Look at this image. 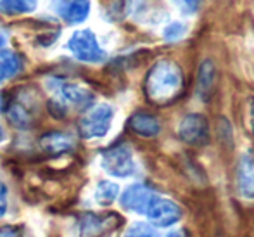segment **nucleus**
<instances>
[{"label": "nucleus", "instance_id": "nucleus-1", "mask_svg": "<svg viewBox=\"0 0 254 237\" xmlns=\"http://www.w3.org/2000/svg\"><path fill=\"white\" fill-rule=\"evenodd\" d=\"M184 75L177 63L173 61H159L154 64L145 78V94L154 104L171 102L182 92Z\"/></svg>", "mask_w": 254, "mask_h": 237}, {"label": "nucleus", "instance_id": "nucleus-2", "mask_svg": "<svg viewBox=\"0 0 254 237\" xmlns=\"http://www.w3.org/2000/svg\"><path fill=\"white\" fill-rule=\"evenodd\" d=\"M67 49L71 50L74 57L81 63L99 64L106 59V52L99 45L95 35L90 30H78L71 35L67 42Z\"/></svg>", "mask_w": 254, "mask_h": 237}, {"label": "nucleus", "instance_id": "nucleus-3", "mask_svg": "<svg viewBox=\"0 0 254 237\" xmlns=\"http://www.w3.org/2000/svg\"><path fill=\"white\" fill-rule=\"evenodd\" d=\"M113 121V109L107 104H99L85 113L80 120V135L83 139H95L107 134Z\"/></svg>", "mask_w": 254, "mask_h": 237}, {"label": "nucleus", "instance_id": "nucleus-4", "mask_svg": "<svg viewBox=\"0 0 254 237\" xmlns=\"http://www.w3.org/2000/svg\"><path fill=\"white\" fill-rule=\"evenodd\" d=\"M102 166L114 177H128L133 173L135 164L127 146H114L102 153Z\"/></svg>", "mask_w": 254, "mask_h": 237}, {"label": "nucleus", "instance_id": "nucleus-5", "mask_svg": "<svg viewBox=\"0 0 254 237\" xmlns=\"http://www.w3.org/2000/svg\"><path fill=\"white\" fill-rule=\"evenodd\" d=\"M178 135L185 144L190 146H204L209 141V127L206 118L201 114H189L182 120Z\"/></svg>", "mask_w": 254, "mask_h": 237}, {"label": "nucleus", "instance_id": "nucleus-6", "mask_svg": "<svg viewBox=\"0 0 254 237\" xmlns=\"http://www.w3.org/2000/svg\"><path fill=\"white\" fill-rule=\"evenodd\" d=\"M120 222L121 220L114 213L104 215V217L87 213L80 218V234L81 237H106L116 229Z\"/></svg>", "mask_w": 254, "mask_h": 237}, {"label": "nucleus", "instance_id": "nucleus-7", "mask_svg": "<svg viewBox=\"0 0 254 237\" xmlns=\"http://www.w3.org/2000/svg\"><path fill=\"white\" fill-rule=\"evenodd\" d=\"M54 12L67 24H80L88 17L90 2L88 0H54Z\"/></svg>", "mask_w": 254, "mask_h": 237}, {"label": "nucleus", "instance_id": "nucleus-8", "mask_svg": "<svg viewBox=\"0 0 254 237\" xmlns=\"http://www.w3.org/2000/svg\"><path fill=\"white\" fill-rule=\"evenodd\" d=\"M154 199V192L145 185H131L123 192L121 196V204H123L127 210L135 211V213H145Z\"/></svg>", "mask_w": 254, "mask_h": 237}, {"label": "nucleus", "instance_id": "nucleus-9", "mask_svg": "<svg viewBox=\"0 0 254 237\" xmlns=\"http://www.w3.org/2000/svg\"><path fill=\"white\" fill-rule=\"evenodd\" d=\"M145 215H147L156 225H170L178 218L180 210H178L171 201L157 199V197L154 196V199L151 201V204H149Z\"/></svg>", "mask_w": 254, "mask_h": 237}, {"label": "nucleus", "instance_id": "nucleus-10", "mask_svg": "<svg viewBox=\"0 0 254 237\" xmlns=\"http://www.w3.org/2000/svg\"><path fill=\"white\" fill-rule=\"evenodd\" d=\"M40 149L49 156H61L74 149V141L71 135L63 134V132H49L42 135Z\"/></svg>", "mask_w": 254, "mask_h": 237}, {"label": "nucleus", "instance_id": "nucleus-11", "mask_svg": "<svg viewBox=\"0 0 254 237\" xmlns=\"http://www.w3.org/2000/svg\"><path fill=\"white\" fill-rule=\"evenodd\" d=\"M237 185L242 196L254 197V156L244 154L237 166Z\"/></svg>", "mask_w": 254, "mask_h": 237}, {"label": "nucleus", "instance_id": "nucleus-12", "mask_svg": "<svg viewBox=\"0 0 254 237\" xmlns=\"http://www.w3.org/2000/svg\"><path fill=\"white\" fill-rule=\"evenodd\" d=\"M214 83H216V70H214L213 61L206 59L199 64L197 70V83H195V88H197V95L201 100H209L211 94H213Z\"/></svg>", "mask_w": 254, "mask_h": 237}, {"label": "nucleus", "instance_id": "nucleus-13", "mask_svg": "<svg viewBox=\"0 0 254 237\" xmlns=\"http://www.w3.org/2000/svg\"><path fill=\"white\" fill-rule=\"evenodd\" d=\"M57 94H59V97L64 102L73 104V106L78 107H87L92 102V99H94V95L87 88L80 87L76 83H66V81H61L57 85Z\"/></svg>", "mask_w": 254, "mask_h": 237}, {"label": "nucleus", "instance_id": "nucleus-14", "mask_svg": "<svg viewBox=\"0 0 254 237\" xmlns=\"http://www.w3.org/2000/svg\"><path fill=\"white\" fill-rule=\"evenodd\" d=\"M5 116L14 127L21 128V130L30 128L31 123H33V111H31V107L26 106V102H23L19 99H14L5 107Z\"/></svg>", "mask_w": 254, "mask_h": 237}, {"label": "nucleus", "instance_id": "nucleus-15", "mask_svg": "<svg viewBox=\"0 0 254 237\" xmlns=\"http://www.w3.org/2000/svg\"><path fill=\"white\" fill-rule=\"evenodd\" d=\"M128 127L133 134L140 137H156L159 134V121L147 113H137L130 118Z\"/></svg>", "mask_w": 254, "mask_h": 237}, {"label": "nucleus", "instance_id": "nucleus-16", "mask_svg": "<svg viewBox=\"0 0 254 237\" xmlns=\"http://www.w3.org/2000/svg\"><path fill=\"white\" fill-rule=\"evenodd\" d=\"M23 71V59L16 52L0 54V81L14 78Z\"/></svg>", "mask_w": 254, "mask_h": 237}, {"label": "nucleus", "instance_id": "nucleus-17", "mask_svg": "<svg viewBox=\"0 0 254 237\" xmlns=\"http://www.w3.org/2000/svg\"><path fill=\"white\" fill-rule=\"evenodd\" d=\"M37 9V0H0V14L5 16H21L33 12Z\"/></svg>", "mask_w": 254, "mask_h": 237}, {"label": "nucleus", "instance_id": "nucleus-18", "mask_svg": "<svg viewBox=\"0 0 254 237\" xmlns=\"http://www.w3.org/2000/svg\"><path fill=\"white\" fill-rule=\"evenodd\" d=\"M118 185L113 184V182L104 180L97 185V192H95V197H97V203L101 204H111L118 196Z\"/></svg>", "mask_w": 254, "mask_h": 237}, {"label": "nucleus", "instance_id": "nucleus-19", "mask_svg": "<svg viewBox=\"0 0 254 237\" xmlns=\"http://www.w3.org/2000/svg\"><path fill=\"white\" fill-rule=\"evenodd\" d=\"M187 33V26L184 23H171L164 28V38L168 42H175L184 38V35Z\"/></svg>", "mask_w": 254, "mask_h": 237}, {"label": "nucleus", "instance_id": "nucleus-20", "mask_svg": "<svg viewBox=\"0 0 254 237\" xmlns=\"http://www.w3.org/2000/svg\"><path fill=\"white\" fill-rule=\"evenodd\" d=\"M175 3H177L178 7L182 9V12L185 14H194L199 10V7H201L202 0H173Z\"/></svg>", "mask_w": 254, "mask_h": 237}, {"label": "nucleus", "instance_id": "nucleus-21", "mask_svg": "<svg viewBox=\"0 0 254 237\" xmlns=\"http://www.w3.org/2000/svg\"><path fill=\"white\" fill-rule=\"evenodd\" d=\"M127 237H156V234H154L152 229H149L147 225H133V227L128 231Z\"/></svg>", "mask_w": 254, "mask_h": 237}, {"label": "nucleus", "instance_id": "nucleus-22", "mask_svg": "<svg viewBox=\"0 0 254 237\" xmlns=\"http://www.w3.org/2000/svg\"><path fill=\"white\" fill-rule=\"evenodd\" d=\"M47 109H49V113L52 114L54 118H64L66 116V107H64V104L61 102V100H56V99H52L51 102L47 104Z\"/></svg>", "mask_w": 254, "mask_h": 237}, {"label": "nucleus", "instance_id": "nucleus-23", "mask_svg": "<svg viewBox=\"0 0 254 237\" xmlns=\"http://www.w3.org/2000/svg\"><path fill=\"white\" fill-rule=\"evenodd\" d=\"M7 211V187L0 182V218L5 215Z\"/></svg>", "mask_w": 254, "mask_h": 237}, {"label": "nucleus", "instance_id": "nucleus-24", "mask_svg": "<svg viewBox=\"0 0 254 237\" xmlns=\"http://www.w3.org/2000/svg\"><path fill=\"white\" fill-rule=\"evenodd\" d=\"M248 121H249V128H251V134L254 135V97H249L248 100Z\"/></svg>", "mask_w": 254, "mask_h": 237}, {"label": "nucleus", "instance_id": "nucleus-25", "mask_svg": "<svg viewBox=\"0 0 254 237\" xmlns=\"http://www.w3.org/2000/svg\"><path fill=\"white\" fill-rule=\"evenodd\" d=\"M0 237H21V229L0 227Z\"/></svg>", "mask_w": 254, "mask_h": 237}, {"label": "nucleus", "instance_id": "nucleus-26", "mask_svg": "<svg viewBox=\"0 0 254 237\" xmlns=\"http://www.w3.org/2000/svg\"><path fill=\"white\" fill-rule=\"evenodd\" d=\"M3 45H5V38H3V35H0V52H2Z\"/></svg>", "mask_w": 254, "mask_h": 237}, {"label": "nucleus", "instance_id": "nucleus-27", "mask_svg": "<svg viewBox=\"0 0 254 237\" xmlns=\"http://www.w3.org/2000/svg\"><path fill=\"white\" fill-rule=\"evenodd\" d=\"M3 139V134H2V128H0V141Z\"/></svg>", "mask_w": 254, "mask_h": 237}, {"label": "nucleus", "instance_id": "nucleus-28", "mask_svg": "<svg viewBox=\"0 0 254 237\" xmlns=\"http://www.w3.org/2000/svg\"><path fill=\"white\" fill-rule=\"evenodd\" d=\"M0 104H2V99H0ZM0 107H2V106H0Z\"/></svg>", "mask_w": 254, "mask_h": 237}]
</instances>
